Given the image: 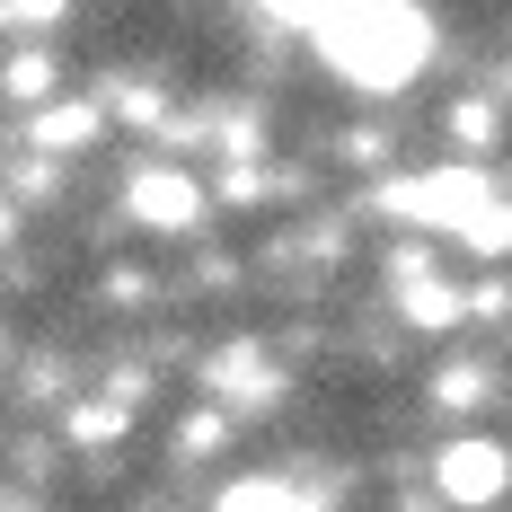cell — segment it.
I'll return each instance as SVG.
<instances>
[{
	"mask_svg": "<svg viewBox=\"0 0 512 512\" xmlns=\"http://www.w3.org/2000/svg\"><path fill=\"white\" fill-rule=\"evenodd\" d=\"M204 380L230 398V407H265V398H274V371H265V354H256V345H230Z\"/></svg>",
	"mask_w": 512,
	"mask_h": 512,
	"instance_id": "cell-5",
	"label": "cell"
},
{
	"mask_svg": "<svg viewBox=\"0 0 512 512\" xmlns=\"http://www.w3.org/2000/svg\"><path fill=\"white\" fill-rule=\"evenodd\" d=\"M36 142L45 151H80V142H98V106H80V98H62L36 115Z\"/></svg>",
	"mask_w": 512,
	"mask_h": 512,
	"instance_id": "cell-6",
	"label": "cell"
},
{
	"mask_svg": "<svg viewBox=\"0 0 512 512\" xmlns=\"http://www.w3.org/2000/svg\"><path fill=\"white\" fill-rule=\"evenodd\" d=\"M9 89H18V98H45V53H18V62H9Z\"/></svg>",
	"mask_w": 512,
	"mask_h": 512,
	"instance_id": "cell-9",
	"label": "cell"
},
{
	"mask_svg": "<svg viewBox=\"0 0 512 512\" xmlns=\"http://www.w3.org/2000/svg\"><path fill=\"white\" fill-rule=\"evenodd\" d=\"M274 18H292V27H327V18H345L354 0H265Z\"/></svg>",
	"mask_w": 512,
	"mask_h": 512,
	"instance_id": "cell-8",
	"label": "cell"
},
{
	"mask_svg": "<svg viewBox=\"0 0 512 512\" xmlns=\"http://www.w3.org/2000/svg\"><path fill=\"white\" fill-rule=\"evenodd\" d=\"M495 398V371H442V407H486Z\"/></svg>",
	"mask_w": 512,
	"mask_h": 512,
	"instance_id": "cell-7",
	"label": "cell"
},
{
	"mask_svg": "<svg viewBox=\"0 0 512 512\" xmlns=\"http://www.w3.org/2000/svg\"><path fill=\"white\" fill-rule=\"evenodd\" d=\"M512 486V451L504 442H451V451H442V495H451V504H495V495H504Z\"/></svg>",
	"mask_w": 512,
	"mask_h": 512,
	"instance_id": "cell-3",
	"label": "cell"
},
{
	"mask_svg": "<svg viewBox=\"0 0 512 512\" xmlns=\"http://www.w3.org/2000/svg\"><path fill=\"white\" fill-rule=\"evenodd\" d=\"M318 36H327V62L354 89H407L415 71H424V53H433V18L407 9V0H354Z\"/></svg>",
	"mask_w": 512,
	"mask_h": 512,
	"instance_id": "cell-1",
	"label": "cell"
},
{
	"mask_svg": "<svg viewBox=\"0 0 512 512\" xmlns=\"http://www.w3.org/2000/svg\"><path fill=\"white\" fill-rule=\"evenodd\" d=\"M124 212H133V221H151V230H186V221L204 212V186H195V177H177V168H151V177H133V186H124Z\"/></svg>",
	"mask_w": 512,
	"mask_h": 512,
	"instance_id": "cell-4",
	"label": "cell"
},
{
	"mask_svg": "<svg viewBox=\"0 0 512 512\" xmlns=\"http://www.w3.org/2000/svg\"><path fill=\"white\" fill-rule=\"evenodd\" d=\"M389 204L415 212V221H451V230H468L477 212L495 204V186H486V177H468V168H442V177H415V186H398Z\"/></svg>",
	"mask_w": 512,
	"mask_h": 512,
	"instance_id": "cell-2",
	"label": "cell"
},
{
	"mask_svg": "<svg viewBox=\"0 0 512 512\" xmlns=\"http://www.w3.org/2000/svg\"><path fill=\"white\" fill-rule=\"evenodd\" d=\"M36 18H62V0H0V27H36Z\"/></svg>",
	"mask_w": 512,
	"mask_h": 512,
	"instance_id": "cell-10",
	"label": "cell"
}]
</instances>
